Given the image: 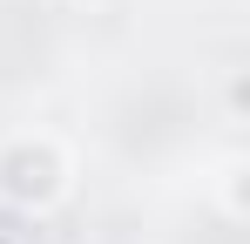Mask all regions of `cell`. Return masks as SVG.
Returning a JSON list of instances; mask_svg holds the SVG:
<instances>
[{
	"instance_id": "obj_1",
	"label": "cell",
	"mask_w": 250,
	"mask_h": 244,
	"mask_svg": "<svg viewBox=\"0 0 250 244\" xmlns=\"http://www.w3.org/2000/svg\"><path fill=\"white\" fill-rule=\"evenodd\" d=\"M68 183H75V163H68V149L54 136H14V143H0V197L14 210L41 217V210H54L68 197Z\"/></svg>"
},
{
	"instance_id": "obj_2",
	"label": "cell",
	"mask_w": 250,
	"mask_h": 244,
	"mask_svg": "<svg viewBox=\"0 0 250 244\" xmlns=\"http://www.w3.org/2000/svg\"><path fill=\"white\" fill-rule=\"evenodd\" d=\"M88 7H108V0H88Z\"/></svg>"
}]
</instances>
